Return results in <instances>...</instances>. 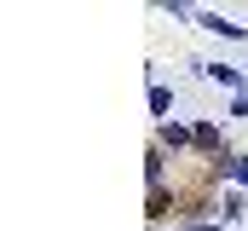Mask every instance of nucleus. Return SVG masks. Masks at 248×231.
Instances as JSON below:
<instances>
[{
    "label": "nucleus",
    "mask_w": 248,
    "mask_h": 231,
    "mask_svg": "<svg viewBox=\"0 0 248 231\" xmlns=\"http://www.w3.org/2000/svg\"><path fill=\"white\" fill-rule=\"evenodd\" d=\"M190 231H219V226H208V220H202V226H190Z\"/></svg>",
    "instance_id": "9d476101"
},
{
    "label": "nucleus",
    "mask_w": 248,
    "mask_h": 231,
    "mask_svg": "<svg viewBox=\"0 0 248 231\" xmlns=\"http://www.w3.org/2000/svg\"><path fill=\"white\" fill-rule=\"evenodd\" d=\"M219 208H225V214H231V220H237V214H243L248 202H243V197H237V191H225V197H219Z\"/></svg>",
    "instance_id": "6e6552de"
},
{
    "label": "nucleus",
    "mask_w": 248,
    "mask_h": 231,
    "mask_svg": "<svg viewBox=\"0 0 248 231\" xmlns=\"http://www.w3.org/2000/svg\"><path fill=\"white\" fill-rule=\"evenodd\" d=\"M150 110L168 116V110H173V93H168V87H150Z\"/></svg>",
    "instance_id": "423d86ee"
},
{
    "label": "nucleus",
    "mask_w": 248,
    "mask_h": 231,
    "mask_svg": "<svg viewBox=\"0 0 248 231\" xmlns=\"http://www.w3.org/2000/svg\"><path fill=\"white\" fill-rule=\"evenodd\" d=\"M219 168L231 173V179H237V185H248V156H225V162H219Z\"/></svg>",
    "instance_id": "39448f33"
},
{
    "label": "nucleus",
    "mask_w": 248,
    "mask_h": 231,
    "mask_svg": "<svg viewBox=\"0 0 248 231\" xmlns=\"http://www.w3.org/2000/svg\"><path fill=\"white\" fill-rule=\"evenodd\" d=\"M231 116H248V93H237V99H231Z\"/></svg>",
    "instance_id": "1a4fd4ad"
},
{
    "label": "nucleus",
    "mask_w": 248,
    "mask_h": 231,
    "mask_svg": "<svg viewBox=\"0 0 248 231\" xmlns=\"http://www.w3.org/2000/svg\"><path fill=\"white\" fill-rule=\"evenodd\" d=\"M196 145H202V150H214V156H219V150H225V133H219V127H214V121H202V127H196Z\"/></svg>",
    "instance_id": "20e7f679"
},
{
    "label": "nucleus",
    "mask_w": 248,
    "mask_h": 231,
    "mask_svg": "<svg viewBox=\"0 0 248 231\" xmlns=\"http://www.w3.org/2000/svg\"><path fill=\"white\" fill-rule=\"evenodd\" d=\"M196 23H202V29H208V35H225V41H243V35H248L243 23H231V17H219V12H202V17H196Z\"/></svg>",
    "instance_id": "f257e3e1"
},
{
    "label": "nucleus",
    "mask_w": 248,
    "mask_h": 231,
    "mask_svg": "<svg viewBox=\"0 0 248 231\" xmlns=\"http://www.w3.org/2000/svg\"><path fill=\"white\" fill-rule=\"evenodd\" d=\"M150 214H168V185H150Z\"/></svg>",
    "instance_id": "0eeeda50"
},
{
    "label": "nucleus",
    "mask_w": 248,
    "mask_h": 231,
    "mask_svg": "<svg viewBox=\"0 0 248 231\" xmlns=\"http://www.w3.org/2000/svg\"><path fill=\"white\" fill-rule=\"evenodd\" d=\"M162 150H185V145H196V127H179V121H162Z\"/></svg>",
    "instance_id": "7ed1b4c3"
},
{
    "label": "nucleus",
    "mask_w": 248,
    "mask_h": 231,
    "mask_svg": "<svg viewBox=\"0 0 248 231\" xmlns=\"http://www.w3.org/2000/svg\"><path fill=\"white\" fill-rule=\"evenodd\" d=\"M208 81H219V87H231V93H248L243 87V69H231V64H196Z\"/></svg>",
    "instance_id": "f03ea898"
}]
</instances>
